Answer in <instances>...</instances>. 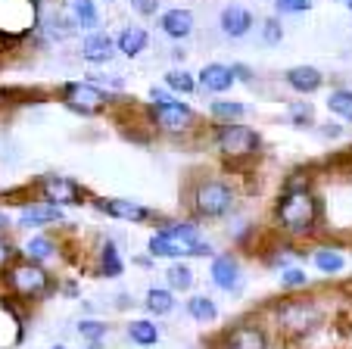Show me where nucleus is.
Instances as JSON below:
<instances>
[{
	"label": "nucleus",
	"mask_w": 352,
	"mask_h": 349,
	"mask_svg": "<svg viewBox=\"0 0 352 349\" xmlns=\"http://www.w3.org/2000/svg\"><path fill=\"white\" fill-rule=\"evenodd\" d=\"M234 197L221 181H206V184L197 187V212L206 218H215V215H225L231 209Z\"/></svg>",
	"instance_id": "obj_3"
},
{
	"label": "nucleus",
	"mask_w": 352,
	"mask_h": 349,
	"mask_svg": "<svg viewBox=\"0 0 352 349\" xmlns=\"http://www.w3.org/2000/svg\"><path fill=\"white\" fill-rule=\"evenodd\" d=\"M150 253H153V256H168V259L209 256L212 246L197 237V228H193V224H172V228H166L150 237Z\"/></svg>",
	"instance_id": "obj_1"
},
{
	"label": "nucleus",
	"mask_w": 352,
	"mask_h": 349,
	"mask_svg": "<svg viewBox=\"0 0 352 349\" xmlns=\"http://www.w3.org/2000/svg\"><path fill=\"white\" fill-rule=\"evenodd\" d=\"M290 112H293V119H296V122H309V119H312V106H309V103H296Z\"/></svg>",
	"instance_id": "obj_37"
},
{
	"label": "nucleus",
	"mask_w": 352,
	"mask_h": 349,
	"mask_svg": "<svg viewBox=\"0 0 352 349\" xmlns=\"http://www.w3.org/2000/svg\"><path fill=\"white\" fill-rule=\"evenodd\" d=\"M19 222L32 224V228H38V224H54V222H63V212L50 203H38V206H28V209L22 212Z\"/></svg>",
	"instance_id": "obj_19"
},
{
	"label": "nucleus",
	"mask_w": 352,
	"mask_h": 349,
	"mask_svg": "<svg viewBox=\"0 0 352 349\" xmlns=\"http://www.w3.org/2000/svg\"><path fill=\"white\" fill-rule=\"evenodd\" d=\"M225 349H265V334L256 324H237L228 330Z\"/></svg>",
	"instance_id": "obj_10"
},
{
	"label": "nucleus",
	"mask_w": 352,
	"mask_h": 349,
	"mask_svg": "<svg viewBox=\"0 0 352 349\" xmlns=\"http://www.w3.org/2000/svg\"><path fill=\"white\" fill-rule=\"evenodd\" d=\"M32 22H34V7L28 0H0V28L22 32V28H32Z\"/></svg>",
	"instance_id": "obj_7"
},
{
	"label": "nucleus",
	"mask_w": 352,
	"mask_h": 349,
	"mask_svg": "<svg viewBox=\"0 0 352 349\" xmlns=\"http://www.w3.org/2000/svg\"><path fill=\"white\" fill-rule=\"evenodd\" d=\"M343 3H346V7H349V10H352V0H343Z\"/></svg>",
	"instance_id": "obj_40"
},
{
	"label": "nucleus",
	"mask_w": 352,
	"mask_h": 349,
	"mask_svg": "<svg viewBox=\"0 0 352 349\" xmlns=\"http://www.w3.org/2000/svg\"><path fill=\"white\" fill-rule=\"evenodd\" d=\"M212 281L215 287L228 290V293H237L240 284H243V275H240V262L234 256H215L212 259Z\"/></svg>",
	"instance_id": "obj_9"
},
{
	"label": "nucleus",
	"mask_w": 352,
	"mask_h": 349,
	"mask_svg": "<svg viewBox=\"0 0 352 349\" xmlns=\"http://www.w3.org/2000/svg\"><path fill=\"white\" fill-rule=\"evenodd\" d=\"M166 85L172 87V91H181V94H190L193 91V78L187 72H168L166 75Z\"/></svg>",
	"instance_id": "obj_30"
},
{
	"label": "nucleus",
	"mask_w": 352,
	"mask_h": 349,
	"mask_svg": "<svg viewBox=\"0 0 352 349\" xmlns=\"http://www.w3.org/2000/svg\"><path fill=\"white\" fill-rule=\"evenodd\" d=\"M262 34H265L268 44H274V41H280V34H284V32H280V25H278L274 19H268V22H265V28H262Z\"/></svg>",
	"instance_id": "obj_36"
},
{
	"label": "nucleus",
	"mask_w": 352,
	"mask_h": 349,
	"mask_svg": "<svg viewBox=\"0 0 352 349\" xmlns=\"http://www.w3.org/2000/svg\"><path fill=\"white\" fill-rule=\"evenodd\" d=\"M128 337H131L138 346H153L160 340V328L153 321H131L128 324Z\"/></svg>",
	"instance_id": "obj_21"
},
{
	"label": "nucleus",
	"mask_w": 352,
	"mask_h": 349,
	"mask_svg": "<svg viewBox=\"0 0 352 349\" xmlns=\"http://www.w3.org/2000/svg\"><path fill=\"white\" fill-rule=\"evenodd\" d=\"M327 106H331V112H337L340 119L352 122V91H333L327 97Z\"/></svg>",
	"instance_id": "obj_27"
},
{
	"label": "nucleus",
	"mask_w": 352,
	"mask_h": 349,
	"mask_svg": "<svg viewBox=\"0 0 352 349\" xmlns=\"http://www.w3.org/2000/svg\"><path fill=\"white\" fill-rule=\"evenodd\" d=\"M72 10H75V19H78L81 28L97 25V10H94L91 0H72Z\"/></svg>",
	"instance_id": "obj_29"
},
{
	"label": "nucleus",
	"mask_w": 352,
	"mask_h": 349,
	"mask_svg": "<svg viewBox=\"0 0 352 349\" xmlns=\"http://www.w3.org/2000/svg\"><path fill=\"white\" fill-rule=\"evenodd\" d=\"M146 309L153 315H168L175 309V299H172V290H162V287H153L146 293Z\"/></svg>",
	"instance_id": "obj_22"
},
{
	"label": "nucleus",
	"mask_w": 352,
	"mask_h": 349,
	"mask_svg": "<svg viewBox=\"0 0 352 349\" xmlns=\"http://www.w3.org/2000/svg\"><path fill=\"white\" fill-rule=\"evenodd\" d=\"M187 312H190V318H197V321H215V318H219V309H215V303L209 297L187 299Z\"/></svg>",
	"instance_id": "obj_23"
},
{
	"label": "nucleus",
	"mask_w": 352,
	"mask_h": 349,
	"mask_svg": "<svg viewBox=\"0 0 352 349\" xmlns=\"http://www.w3.org/2000/svg\"><path fill=\"white\" fill-rule=\"evenodd\" d=\"M278 321L284 324L287 330H296V334H302V330H309L315 321H318V312H315L309 303L290 299V303H284L278 309Z\"/></svg>",
	"instance_id": "obj_6"
},
{
	"label": "nucleus",
	"mask_w": 352,
	"mask_h": 349,
	"mask_svg": "<svg viewBox=\"0 0 352 349\" xmlns=\"http://www.w3.org/2000/svg\"><path fill=\"white\" fill-rule=\"evenodd\" d=\"M199 81H203V87L206 91H228V87L234 85V69L221 66V63H212V66H206L203 72H199Z\"/></svg>",
	"instance_id": "obj_17"
},
{
	"label": "nucleus",
	"mask_w": 352,
	"mask_h": 349,
	"mask_svg": "<svg viewBox=\"0 0 352 349\" xmlns=\"http://www.w3.org/2000/svg\"><path fill=\"white\" fill-rule=\"evenodd\" d=\"M162 32H166L168 38H187V34L193 32V16L187 13V10H168V13L162 16Z\"/></svg>",
	"instance_id": "obj_18"
},
{
	"label": "nucleus",
	"mask_w": 352,
	"mask_h": 349,
	"mask_svg": "<svg viewBox=\"0 0 352 349\" xmlns=\"http://www.w3.org/2000/svg\"><path fill=\"white\" fill-rule=\"evenodd\" d=\"M144 47H146V32H144V28L128 25L125 32L119 34V50L125 53V56H138Z\"/></svg>",
	"instance_id": "obj_20"
},
{
	"label": "nucleus",
	"mask_w": 352,
	"mask_h": 349,
	"mask_svg": "<svg viewBox=\"0 0 352 349\" xmlns=\"http://www.w3.org/2000/svg\"><path fill=\"white\" fill-rule=\"evenodd\" d=\"M250 25H253V16L243 7H228L225 13H221V32H225L228 38H243V34L250 32Z\"/></svg>",
	"instance_id": "obj_15"
},
{
	"label": "nucleus",
	"mask_w": 352,
	"mask_h": 349,
	"mask_svg": "<svg viewBox=\"0 0 352 349\" xmlns=\"http://www.w3.org/2000/svg\"><path fill=\"white\" fill-rule=\"evenodd\" d=\"M306 281H309V277H306V271H302V268H287L284 275H280V284H284L287 290H290V287H306Z\"/></svg>",
	"instance_id": "obj_32"
},
{
	"label": "nucleus",
	"mask_w": 352,
	"mask_h": 349,
	"mask_svg": "<svg viewBox=\"0 0 352 349\" xmlns=\"http://www.w3.org/2000/svg\"><path fill=\"white\" fill-rule=\"evenodd\" d=\"M256 144H259V138L246 125H231L219 134V150L228 156H246V153L256 150Z\"/></svg>",
	"instance_id": "obj_5"
},
{
	"label": "nucleus",
	"mask_w": 352,
	"mask_h": 349,
	"mask_svg": "<svg viewBox=\"0 0 352 349\" xmlns=\"http://www.w3.org/2000/svg\"><path fill=\"white\" fill-rule=\"evenodd\" d=\"M312 7V0H274V10L278 13H302V10Z\"/></svg>",
	"instance_id": "obj_33"
},
{
	"label": "nucleus",
	"mask_w": 352,
	"mask_h": 349,
	"mask_svg": "<svg viewBox=\"0 0 352 349\" xmlns=\"http://www.w3.org/2000/svg\"><path fill=\"white\" fill-rule=\"evenodd\" d=\"M66 100H69V106H75V109L94 112V109H100V106H103L107 94L97 91L94 85H69L66 87Z\"/></svg>",
	"instance_id": "obj_12"
},
{
	"label": "nucleus",
	"mask_w": 352,
	"mask_h": 349,
	"mask_svg": "<svg viewBox=\"0 0 352 349\" xmlns=\"http://www.w3.org/2000/svg\"><path fill=\"white\" fill-rule=\"evenodd\" d=\"M274 218L290 234H306V231H312L315 218H318V203L306 191H287L274 206Z\"/></svg>",
	"instance_id": "obj_2"
},
{
	"label": "nucleus",
	"mask_w": 352,
	"mask_h": 349,
	"mask_svg": "<svg viewBox=\"0 0 352 349\" xmlns=\"http://www.w3.org/2000/svg\"><path fill=\"white\" fill-rule=\"evenodd\" d=\"M10 287H13L16 293H22V297H41V293L50 287V277H47V271L41 268V265L25 262L10 271Z\"/></svg>",
	"instance_id": "obj_4"
},
{
	"label": "nucleus",
	"mask_w": 352,
	"mask_h": 349,
	"mask_svg": "<svg viewBox=\"0 0 352 349\" xmlns=\"http://www.w3.org/2000/svg\"><path fill=\"white\" fill-rule=\"evenodd\" d=\"M212 112H215V116H234V119H237V116H243V106H240V103H221V100H219V103H212Z\"/></svg>",
	"instance_id": "obj_34"
},
{
	"label": "nucleus",
	"mask_w": 352,
	"mask_h": 349,
	"mask_svg": "<svg viewBox=\"0 0 352 349\" xmlns=\"http://www.w3.org/2000/svg\"><path fill=\"white\" fill-rule=\"evenodd\" d=\"M150 97H153V103H156V106H166V103H175V100H172V97H168V94H166V91H160V87H153V94H150Z\"/></svg>",
	"instance_id": "obj_39"
},
{
	"label": "nucleus",
	"mask_w": 352,
	"mask_h": 349,
	"mask_svg": "<svg viewBox=\"0 0 352 349\" xmlns=\"http://www.w3.org/2000/svg\"><path fill=\"white\" fill-rule=\"evenodd\" d=\"M287 85H290L293 91H299V94H312V91H318L321 87V72L318 69H312V66H296V69L287 72Z\"/></svg>",
	"instance_id": "obj_16"
},
{
	"label": "nucleus",
	"mask_w": 352,
	"mask_h": 349,
	"mask_svg": "<svg viewBox=\"0 0 352 349\" xmlns=\"http://www.w3.org/2000/svg\"><path fill=\"white\" fill-rule=\"evenodd\" d=\"M54 349H66V346H54Z\"/></svg>",
	"instance_id": "obj_41"
},
{
	"label": "nucleus",
	"mask_w": 352,
	"mask_h": 349,
	"mask_svg": "<svg viewBox=\"0 0 352 349\" xmlns=\"http://www.w3.org/2000/svg\"><path fill=\"white\" fill-rule=\"evenodd\" d=\"M54 240H47V237H32L25 244V256L28 259H34V262H41V259H50L54 256Z\"/></svg>",
	"instance_id": "obj_28"
},
{
	"label": "nucleus",
	"mask_w": 352,
	"mask_h": 349,
	"mask_svg": "<svg viewBox=\"0 0 352 349\" xmlns=\"http://www.w3.org/2000/svg\"><path fill=\"white\" fill-rule=\"evenodd\" d=\"M100 271L107 277H119L122 275V259H119V250H116L113 240L103 244V256H100Z\"/></svg>",
	"instance_id": "obj_24"
},
{
	"label": "nucleus",
	"mask_w": 352,
	"mask_h": 349,
	"mask_svg": "<svg viewBox=\"0 0 352 349\" xmlns=\"http://www.w3.org/2000/svg\"><path fill=\"white\" fill-rule=\"evenodd\" d=\"M41 191H44V197L50 200V206H56V209H60V206L81 203V187L69 178H44Z\"/></svg>",
	"instance_id": "obj_8"
},
{
	"label": "nucleus",
	"mask_w": 352,
	"mask_h": 349,
	"mask_svg": "<svg viewBox=\"0 0 352 349\" xmlns=\"http://www.w3.org/2000/svg\"><path fill=\"white\" fill-rule=\"evenodd\" d=\"M315 265H318L324 275H337V271H343V256H340L337 250H318L315 253Z\"/></svg>",
	"instance_id": "obj_25"
},
{
	"label": "nucleus",
	"mask_w": 352,
	"mask_h": 349,
	"mask_svg": "<svg viewBox=\"0 0 352 349\" xmlns=\"http://www.w3.org/2000/svg\"><path fill=\"white\" fill-rule=\"evenodd\" d=\"M166 281H168V287H172V290H187L193 284V271L187 268V265L175 262L172 268L166 271Z\"/></svg>",
	"instance_id": "obj_26"
},
{
	"label": "nucleus",
	"mask_w": 352,
	"mask_h": 349,
	"mask_svg": "<svg viewBox=\"0 0 352 349\" xmlns=\"http://www.w3.org/2000/svg\"><path fill=\"white\" fill-rule=\"evenodd\" d=\"M81 53H85L87 63H107V60H113L116 44H113V38H109V34L94 32V34H87V38H85Z\"/></svg>",
	"instance_id": "obj_13"
},
{
	"label": "nucleus",
	"mask_w": 352,
	"mask_h": 349,
	"mask_svg": "<svg viewBox=\"0 0 352 349\" xmlns=\"http://www.w3.org/2000/svg\"><path fill=\"white\" fill-rule=\"evenodd\" d=\"M131 7H134V13H140V16H153L156 10H160V0H131Z\"/></svg>",
	"instance_id": "obj_35"
},
{
	"label": "nucleus",
	"mask_w": 352,
	"mask_h": 349,
	"mask_svg": "<svg viewBox=\"0 0 352 349\" xmlns=\"http://www.w3.org/2000/svg\"><path fill=\"white\" fill-rule=\"evenodd\" d=\"M78 334L87 337V340H91V346H94L100 337L107 334V324H100V321H81V324H78Z\"/></svg>",
	"instance_id": "obj_31"
},
{
	"label": "nucleus",
	"mask_w": 352,
	"mask_h": 349,
	"mask_svg": "<svg viewBox=\"0 0 352 349\" xmlns=\"http://www.w3.org/2000/svg\"><path fill=\"white\" fill-rule=\"evenodd\" d=\"M156 122L162 128H168V131H184V128H190L193 112L184 103H166V106H156Z\"/></svg>",
	"instance_id": "obj_11"
},
{
	"label": "nucleus",
	"mask_w": 352,
	"mask_h": 349,
	"mask_svg": "<svg viewBox=\"0 0 352 349\" xmlns=\"http://www.w3.org/2000/svg\"><path fill=\"white\" fill-rule=\"evenodd\" d=\"M100 209L107 212V215L113 218H125V222H144V218H150V209H144V206H138L134 200H100Z\"/></svg>",
	"instance_id": "obj_14"
},
{
	"label": "nucleus",
	"mask_w": 352,
	"mask_h": 349,
	"mask_svg": "<svg viewBox=\"0 0 352 349\" xmlns=\"http://www.w3.org/2000/svg\"><path fill=\"white\" fill-rule=\"evenodd\" d=\"M10 259H13V246H10L7 240L0 237V268H3V265H7Z\"/></svg>",
	"instance_id": "obj_38"
}]
</instances>
